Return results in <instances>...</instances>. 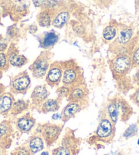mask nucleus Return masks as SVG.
Masks as SVG:
<instances>
[{
	"instance_id": "nucleus-1",
	"label": "nucleus",
	"mask_w": 139,
	"mask_h": 155,
	"mask_svg": "<svg viewBox=\"0 0 139 155\" xmlns=\"http://www.w3.org/2000/svg\"><path fill=\"white\" fill-rule=\"evenodd\" d=\"M63 69L62 82L63 84L71 88L85 83L83 71L74 60L61 61Z\"/></svg>"
},
{
	"instance_id": "nucleus-2",
	"label": "nucleus",
	"mask_w": 139,
	"mask_h": 155,
	"mask_svg": "<svg viewBox=\"0 0 139 155\" xmlns=\"http://www.w3.org/2000/svg\"><path fill=\"white\" fill-rule=\"evenodd\" d=\"M134 30L130 27H119L118 34L115 41L110 46V49L112 50L116 54H129L128 52L131 46V43L134 37Z\"/></svg>"
},
{
	"instance_id": "nucleus-3",
	"label": "nucleus",
	"mask_w": 139,
	"mask_h": 155,
	"mask_svg": "<svg viewBox=\"0 0 139 155\" xmlns=\"http://www.w3.org/2000/svg\"><path fill=\"white\" fill-rule=\"evenodd\" d=\"M132 108L128 103L122 98H115L109 101L107 112L111 122L115 124L119 119L127 120L132 114Z\"/></svg>"
},
{
	"instance_id": "nucleus-4",
	"label": "nucleus",
	"mask_w": 139,
	"mask_h": 155,
	"mask_svg": "<svg viewBox=\"0 0 139 155\" xmlns=\"http://www.w3.org/2000/svg\"><path fill=\"white\" fill-rule=\"evenodd\" d=\"M53 54L50 51H44L42 52L40 55L36 58L32 64L29 66L33 76L36 78H42L46 76Z\"/></svg>"
},
{
	"instance_id": "nucleus-5",
	"label": "nucleus",
	"mask_w": 139,
	"mask_h": 155,
	"mask_svg": "<svg viewBox=\"0 0 139 155\" xmlns=\"http://www.w3.org/2000/svg\"><path fill=\"white\" fill-rule=\"evenodd\" d=\"M132 67L130 55L117 54L110 63V68L115 76L126 75Z\"/></svg>"
},
{
	"instance_id": "nucleus-6",
	"label": "nucleus",
	"mask_w": 139,
	"mask_h": 155,
	"mask_svg": "<svg viewBox=\"0 0 139 155\" xmlns=\"http://www.w3.org/2000/svg\"><path fill=\"white\" fill-rule=\"evenodd\" d=\"M31 85V79L26 71H22L14 76L10 81V93L25 94Z\"/></svg>"
},
{
	"instance_id": "nucleus-7",
	"label": "nucleus",
	"mask_w": 139,
	"mask_h": 155,
	"mask_svg": "<svg viewBox=\"0 0 139 155\" xmlns=\"http://www.w3.org/2000/svg\"><path fill=\"white\" fill-rule=\"evenodd\" d=\"M63 69L61 61H55L50 65L45 76L46 82L51 87H57L62 80Z\"/></svg>"
},
{
	"instance_id": "nucleus-8",
	"label": "nucleus",
	"mask_w": 139,
	"mask_h": 155,
	"mask_svg": "<svg viewBox=\"0 0 139 155\" xmlns=\"http://www.w3.org/2000/svg\"><path fill=\"white\" fill-rule=\"evenodd\" d=\"M7 51L8 61L10 65L16 68H21L28 62L27 57L23 54H19V50L14 43L10 44Z\"/></svg>"
},
{
	"instance_id": "nucleus-9",
	"label": "nucleus",
	"mask_w": 139,
	"mask_h": 155,
	"mask_svg": "<svg viewBox=\"0 0 139 155\" xmlns=\"http://www.w3.org/2000/svg\"><path fill=\"white\" fill-rule=\"evenodd\" d=\"M88 95V90L85 83L74 86L70 88V91L68 97L69 102H75L81 104L86 101Z\"/></svg>"
},
{
	"instance_id": "nucleus-10",
	"label": "nucleus",
	"mask_w": 139,
	"mask_h": 155,
	"mask_svg": "<svg viewBox=\"0 0 139 155\" xmlns=\"http://www.w3.org/2000/svg\"><path fill=\"white\" fill-rule=\"evenodd\" d=\"M62 131V127L57 124L48 123L43 125L42 129V135L47 144L51 145L56 140L60 133Z\"/></svg>"
},
{
	"instance_id": "nucleus-11",
	"label": "nucleus",
	"mask_w": 139,
	"mask_h": 155,
	"mask_svg": "<svg viewBox=\"0 0 139 155\" xmlns=\"http://www.w3.org/2000/svg\"><path fill=\"white\" fill-rule=\"evenodd\" d=\"M113 124L109 118H102L96 131V135L98 138L106 140L112 137L113 134Z\"/></svg>"
},
{
	"instance_id": "nucleus-12",
	"label": "nucleus",
	"mask_w": 139,
	"mask_h": 155,
	"mask_svg": "<svg viewBox=\"0 0 139 155\" xmlns=\"http://www.w3.org/2000/svg\"><path fill=\"white\" fill-rule=\"evenodd\" d=\"M49 91L46 85H38L33 90L31 95L32 104L36 106H40L48 99Z\"/></svg>"
},
{
	"instance_id": "nucleus-13",
	"label": "nucleus",
	"mask_w": 139,
	"mask_h": 155,
	"mask_svg": "<svg viewBox=\"0 0 139 155\" xmlns=\"http://www.w3.org/2000/svg\"><path fill=\"white\" fill-rule=\"evenodd\" d=\"M56 9H42L37 16V22L42 27H49L56 14Z\"/></svg>"
},
{
	"instance_id": "nucleus-14",
	"label": "nucleus",
	"mask_w": 139,
	"mask_h": 155,
	"mask_svg": "<svg viewBox=\"0 0 139 155\" xmlns=\"http://www.w3.org/2000/svg\"><path fill=\"white\" fill-rule=\"evenodd\" d=\"M36 123L35 119L29 114H26L19 118L16 121V127L22 133L31 131Z\"/></svg>"
},
{
	"instance_id": "nucleus-15",
	"label": "nucleus",
	"mask_w": 139,
	"mask_h": 155,
	"mask_svg": "<svg viewBox=\"0 0 139 155\" xmlns=\"http://www.w3.org/2000/svg\"><path fill=\"white\" fill-rule=\"evenodd\" d=\"M58 40H59V36L54 31L46 32L39 40L40 46L46 50H48L53 46L57 42Z\"/></svg>"
},
{
	"instance_id": "nucleus-16",
	"label": "nucleus",
	"mask_w": 139,
	"mask_h": 155,
	"mask_svg": "<svg viewBox=\"0 0 139 155\" xmlns=\"http://www.w3.org/2000/svg\"><path fill=\"white\" fill-rule=\"evenodd\" d=\"M15 98L12 93H4L0 95V114H5L12 109Z\"/></svg>"
},
{
	"instance_id": "nucleus-17",
	"label": "nucleus",
	"mask_w": 139,
	"mask_h": 155,
	"mask_svg": "<svg viewBox=\"0 0 139 155\" xmlns=\"http://www.w3.org/2000/svg\"><path fill=\"white\" fill-rule=\"evenodd\" d=\"M81 109V104L75 102H70L63 109L61 116L63 121L67 122L70 119L76 115Z\"/></svg>"
},
{
	"instance_id": "nucleus-18",
	"label": "nucleus",
	"mask_w": 139,
	"mask_h": 155,
	"mask_svg": "<svg viewBox=\"0 0 139 155\" xmlns=\"http://www.w3.org/2000/svg\"><path fill=\"white\" fill-rule=\"evenodd\" d=\"M70 15L68 10H60L57 12L53 19L52 25L56 28H62L68 23Z\"/></svg>"
},
{
	"instance_id": "nucleus-19",
	"label": "nucleus",
	"mask_w": 139,
	"mask_h": 155,
	"mask_svg": "<svg viewBox=\"0 0 139 155\" xmlns=\"http://www.w3.org/2000/svg\"><path fill=\"white\" fill-rule=\"evenodd\" d=\"M62 99L58 97L57 99H48L41 105L40 110L43 113L53 112L59 110Z\"/></svg>"
},
{
	"instance_id": "nucleus-20",
	"label": "nucleus",
	"mask_w": 139,
	"mask_h": 155,
	"mask_svg": "<svg viewBox=\"0 0 139 155\" xmlns=\"http://www.w3.org/2000/svg\"><path fill=\"white\" fill-rule=\"evenodd\" d=\"M119 27L115 23H110L105 27L102 31V38L106 41H110L115 39L118 34Z\"/></svg>"
},
{
	"instance_id": "nucleus-21",
	"label": "nucleus",
	"mask_w": 139,
	"mask_h": 155,
	"mask_svg": "<svg viewBox=\"0 0 139 155\" xmlns=\"http://www.w3.org/2000/svg\"><path fill=\"white\" fill-rule=\"evenodd\" d=\"M29 150L32 154L40 152L44 148V140L40 136H33L30 138L27 144Z\"/></svg>"
},
{
	"instance_id": "nucleus-22",
	"label": "nucleus",
	"mask_w": 139,
	"mask_h": 155,
	"mask_svg": "<svg viewBox=\"0 0 139 155\" xmlns=\"http://www.w3.org/2000/svg\"><path fill=\"white\" fill-rule=\"evenodd\" d=\"M29 107V102L25 101L23 99H19L17 101H15L12 105L11 113L14 115H17L21 114V112L26 110Z\"/></svg>"
},
{
	"instance_id": "nucleus-23",
	"label": "nucleus",
	"mask_w": 139,
	"mask_h": 155,
	"mask_svg": "<svg viewBox=\"0 0 139 155\" xmlns=\"http://www.w3.org/2000/svg\"><path fill=\"white\" fill-rule=\"evenodd\" d=\"M9 65L7 54L5 52H0V70H7L9 68Z\"/></svg>"
},
{
	"instance_id": "nucleus-24",
	"label": "nucleus",
	"mask_w": 139,
	"mask_h": 155,
	"mask_svg": "<svg viewBox=\"0 0 139 155\" xmlns=\"http://www.w3.org/2000/svg\"><path fill=\"white\" fill-rule=\"evenodd\" d=\"M138 131V127L136 124H132L131 125H130L128 127V128H127L126 131H124L123 136L125 138H130L132 137L133 136L137 134Z\"/></svg>"
},
{
	"instance_id": "nucleus-25",
	"label": "nucleus",
	"mask_w": 139,
	"mask_h": 155,
	"mask_svg": "<svg viewBox=\"0 0 139 155\" xmlns=\"http://www.w3.org/2000/svg\"><path fill=\"white\" fill-rule=\"evenodd\" d=\"M130 57H131L132 66L139 67V45L134 48L132 51Z\"/></svg>"
},
{
	"instance_id": "nucleus-26",
	"label": "nucleus",
	"mask_w": 139,
	"mask_h": 155,
	"mask_svg": "<svg viewBox=\"0 0 139 155\" xmlns=\"http://www.w3.org/2000/svg\"><path fill=\"white\" fill-rule=\"evenodd\" d=\"M70 91V88L66 86L63 85L62 87H59L57 89V93L58 95V97L62 99L63 97H68Z\"/></svg>"
},
{
	"instance_id": "nucleus-27",
	"label": "nucleus",
	"mask_w": 139,
	"mask_h": 155,
	"mask_svg": "<svg viewBox=\"0 0 139 155\" xmlns=\"http://www.w3.org/2000/svg\"><path fill=\"white\" fill-rule=\"evenodd\" d=\"M53 155H71L70 149L66 146H60L53 151Z\"/></svg>"
},
{
	"instance_id": "nucleus-28",
	"label": "nucleus",
	"mask_w": 139,
	"mask_h": 155,
	"mask_svg": "<svg viewBox=\"0 0 139 155\" xmlns=\"http://www.w3.org/2000/svg\"><path fill=\"white\" fill-rule=\"evenodd\" d=\"M9 47V42L7 38L0 35V52H4Z\"/></svg>"
},
{
	"instance_id": "nucleus-29",
	"label": "nucleus",
	"mask_w": 139,
	"mask_h": 155,
	"mask_svg": "<svg viewBox=\"0 0 139 155\" xmlns=\"http://www.w3.org/2000/svg\"><path fill=\"white\" fill-rule=\"evenodd\" d=\"M18 32H19V30L16 27H15V26H11L10 27L8 28L7 34L8 35V36L10 37L9 38L12 39V38H15L16 35H17Z\"/></svg>"
},
{
	"instance_id": "nucleus-30",
	"label": "nucleus",
	"mask_w": 139,
	"mask_h": 155,
	"mask_svg": "<svg viewBox=\"0 0 139 155\" xmlns=\"http://www.w3.org/2000/svg\"><path fill=\"white\" fill-rule=\"evenodd\" d=\"M9 131V127L4 123H0V137L4 136Z\"/></svg>"
},
{
	"instance_id": "nucleus-31",
	"label": "nucleus",
	"mask_w": 139,
	"mask_h": 155,
	"mask_svg": "<svg viewBox=\"0 0 139 155\" xmlns=\"http://www.w3.org/2000/svg\"><path fill=\"white\" fill-rule=\"evenodd\" d=\"M32 153L30 152V150H29L28 147H21L20 148V149L16 151V155H32Z\"/></svg>"
},
{
	"instance_id": "nucleus-32",
	"label": "nucleus",
	"mask_w": 139,
	"mask_h": 155,
	"mask_svg": "<svg viewBox=\"0 0 139 155\" xmlns=\"http://www.w3.org/2000/svg\"><path fill=\"white\" fill-rule=\"evenodd\" d=\"M131 99L135 104L139 105V87L135 91L134 93L132 95Z\"/></svg>"
},
{
	"instance_id": "nucleus-33",
	"label": "nucleus",
	"mask_w": 139,
	"mask_h": 155,
	"mask_svg": "<svg viewBox=\"0 0 139 155\" xmlns=\"http://www.w3.org/2000/svg\"><path fill=\"white\" fill-rule=\"evenodd\" d=\"M32 2L35 7L42 8V7L44 4V3H45L46 0H32Z\"/></svg>"
},
{
	"instance_id": "nucleus-34",
	"label": "nucleus",
	"mask_w": 139,
	"mask_h": 155,
	"mask_svg": "<svg viewBox=\"0 0 139 155\" xmlns=\"http://www.w3.org/2000/svg\"><path fill=\"white\" fill-rule=\"evenodd\" d=\"M38 31V27L37 26L34 25H31L29 27V32L30 33V34H35V33Z\"/></svg>"
},
{
	"instance_id": "nucleus-35",
	"label": "nucleus",
	"mask_w": 139,
	"mask_h": 155,
	"mask_svg": "<svg viewBox=\"0 0 139 155\" xmlns=\"http://www.w3.org/2000/svg\"><path fill=\"white\" fill-rule=\"evenodd\" d=\"M134 79V81L137 82V84L138 85H139V68L138 69L137 72H136V74H135Z\"/></svg>"
},
{
	"instance_id": "nucleus-36",
	"label": "nucleus",
	"mask_w": 139,
	"mask_h": 155,
	"mask_svg": "<svg viewBox=\"0 0 139 155\" xmlns=\"http://www.w3.org/2000/svg\"><path fill=\"white\" fill-rule=\"evenodd\" d=\"M5 87L2 84L0 83V95L5 93Z\"/></svg>"
},
{
	"instance_id": "nucleus-37",
	"label": "nucleus",
	"mask_w": 139,
	"mask_h": 155,
	"mask_svg": "<svg viewBox=\"0 0 139 155\" xmlns=\"http://www.w3.org/2000/svg\"><path fill=\"white\" fill-rule=\"evenodd\" d=\"M60 118H62V116H61L60 114H57V113L56 114H54L52 116V118L53 119V120H58V119H59Z\"/></svg>"
},
{
	"instance_id": "nucleus-38",
	"label": "nucleus",
	"mask_w": 139,
	"mask_h": 155,
	"mask_svg": "<svg viewBox=\"0 0 139 155\" xmlns=\"http://www.w3.org/2000/svg\"><path fill=\"white\" fill-rule=\"evenodd\" d=\"M41 155H49V153H48V152H46V151H44L41 153Z\"/></svg>"
},
{
	"instance_id": "nucleus-39",
	"label": "nucleus",
	"mask_w": 139,
	"mask_h": 155,
	"mask_svg": "<svg viewBox=\"0 0 139 155\" xmlns=\"http://www.w3.org/2000/svg\"><path fill=\"white\" fill-rule=\"evenodd\" d=\"M0 155H4V153H3V150L1 148H0Z\"/></svg>"
},
{
	"instance_id": "nucleus-40",
	"label": "nucleus",
	"mask_w": 139,
	"mask_h": 155,
	"mask_svg": "<svg viewBox=\"0 0 139 155\" xmlns=\"http://www.w3.org/2000/svg\"><path fill=\"white\" fill-rule=\"evenodd\" d=\"M2 76V71L0 70V78H1Z\"/></svg>"
},
{
	"instance_id": "nucleus-41",
	"label": "nucleus",
	"mask_w": 139,
	"mask_h": 155,
	"mask_svg": "<svg viewBox=\"0 0 139 155\" xmlns=\"http://www.w3.org/2000/svg\"><path fill=\"white\" fill-rule=\"evenodd\" d=\"M137 143H138V144L139 145V139L138 140V141H137Z\"/></svg>"
},
{
	"instance_id": "nucleus-42",
	"label": "nucleus",
	"mask_w": 139,
	"mask_h": 155,
	"mask_svg": "<svg viewBox=\"0 0 139 155\" xmlns=\"http://www.w3.org/2000/svg\"><path fill=\"white\" fill-rule=\"evenodd\" d=\"M106 1H110V0H106Z\"/></svg>"
}]
</instances>
